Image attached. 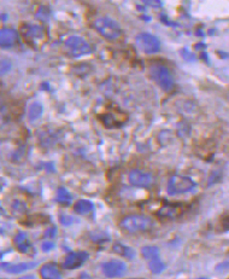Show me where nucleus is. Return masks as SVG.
<instances>
[{"mask_svg": "<svg viewBox=\"0 0 229 279\" xmlns=\"http://www.w3.org/2000/svg\"><path fill=\"white\" fill-rule=\"evenodd\" d=\"M126 271L127 265L122 261H117V260H113V261L103 264V272L106 277H121L126 273Z\"/></svg>", "mask_w": 229, "mask_h": 279, "instance_id": "6e6552de", "label": "nucleus"}, {"mask_svg": "<svg viewBox=\"0 0 229 279\" xmlns=\"http://www.w3.org/2000/svg\"><path fill=\"white\" fill-rule=\"evenodd\" d=\"M34 267H36L35 262H22V264L11 265V266L7 267L6 271L9 273H15V275H17V273L26 272V271L31 270V268H34Z\"/></svg>", "mask_w": 229, "mask_h": 279, "instance_id": "2eb2a0df", "label": "nucleus"}, {"mask_svg": "<svg viewBox=\"0 0 229 279\" xmlns=\"http://www.w3.org/2000/svg\"><path fill=\"white\" fill-rule=\"evenodd\" d=\"M147 265L153 273H161L164 270V267H166V265L163 264V261H162L159 256L148 260Z\"/></svg>", "mask_w": 229, "mask_h": 279, "instance_id": "f3484780", "label": "nucleus"}, {"mask_svg": "<svg viewBox=\"0 0 229 279\" xmlns=\"http://www.w3.org/2000/svg\"><path fill=\"white\" fill-rule=\"evenodd\" d=\"M10 69H11V63H10V61L7 60L0 61V75L9 73Z\"/></svg>", "mask_w": 229, "mask_h": 279, "instance_id": "aec40b11", "label": "nucleus"}, {"mask_svg": "<svg viewBox=\"0 0 229 279\" xmlns=\"http://www.w3.org/2000/svg\"><path fill=\"white\" fill-rule=\"evenodd\" d=\"M141 254H143V256L145 257L146 261H148V260L153 259V257L159 256V249L153 245L143 246V248L141 249Z\"/></svg>", "mask_w": 229, "mask_h": 279, "instance_id": "a211bd4d", "label": "nucleus"}, {"mask_svg": "<svg viewBox=\"0 0 229 279\" xmlns=\"http://www.w3.org/2000/svg\"><path fill=\"white\" fill-rule=\"evenodd\" d=\"M18 40V33L12 28L0 29V47H11Z\"/></svg>", "mask_w": 229, "mask_h": 279, "instance_id": "9d476101", "label": "nucleus"}, {"mask_svg": "<svg viewBox=\"0 0 229 279\" xmlns=\"http://www.w3.org/2000/svg\"><path fill=\"white\" fill-rule=\"evenodd\" d=\"M88 257L89 255L86 251H71L66 255L64 267L66 270H75V268L81 267L88 260Z\"/></svg>", "mask_w": 229, "mask_h": 279, "instance_id": "0eeeda50", "label": "nucleus"}, {"mask_svg": "<svg viewBox=\"0 0 229 279\" xmlns=\"http://www.w3.org/2000/svg\"><path fill=\"white\" fill-rule=\"evenodd\" d=\"M93 208H94V206L88 200H79L74 206V210L80 215H85V214L89 213L90 210H93Z\"/></svg>", "mask_w": 229, "mask_h": 279, "instance_id": "ddd939ff", "label": "nucleus"}, {"mask_svg": "<svg viewBox=\"0 0 229 279\" xmlns=\"http://www.w3.org/2000/svg\"><path fill=\"white\" fill-rule=\"evenodd\" d=\"M95 31L100 34L103 37L109 40H116L121 36L122 29L118 23L113 18L100 17L95 20L94 22Z\"/></svg>", "mask_w": 229, "mask_h": 279, "instance_id": "f257e3e1", "label": "nucleus"}, {"mask_svg": "<svg viewBox=\"0 0 229 279\" xmlns=\"http://www.w3.org/2000/svg\"><path fill=\"white\" fill-rule=\"evenodd\" d=\"M65 49L73 57H81V56L90 53V46L88 42L81 36H70L65 41Z\"/></svg>", "mask_w": 229, "mask_h": 279, "instance_id": "20e7f679", "label": "nucleus"}, {"mask_svg": "<svg viewBox=\"0 0 229 279\" xmlns=\"http://www.w3.org/2000/svg\"><path fill=\"white\" fill-rule=\"evenodd\" d=\"M151 76L156 81V84L159 86L163 91L169 92L174 88V79L170 71L168 70L167 67L161 66V64H156L151 68Z\"/></svg>", "mask_w": 229, "mask_h": 279, "instance_id": "7ed1b4c3", "label": "nucleus"}, {"mask_svg": "<svg viewBox=\"0 0 229 279\" xmlns=\"http://www.w3.org/2000/svg\"><path fill=\"white\" fill-rule=\"evenodd\" d=\"M135 42H137V46L143 52L148 53V55L157 53L161 50V41L156 36L152 35V34L140 33L139 35H137Z\"/></svg>", "mask_w": 229, "mask_h": 279, "instance_id": "39448f33", "label": "nucleus"}, {"mask_svg": "<svg viewBox=\"0 0 229 279\" xmlns=\"http://www.w3.org/2000/svg\"><path fill=\"white\" fill-rule=\"evenodd\" d=\"M193 186H194V182L192 181V179L187 178V176L174 175L170 178L169 182H168L167 190L169 195H175V194H181V192L190 191Z\"/></svg>", "mask_w": 229, "mask_h": 279, "instance_id": "423d86ee", "label": "nucleus"}, {"mask_svg": "<svg viewBox=\"0 0 229 279\" xmlns=\"http://www.w3.org/2000/svg\"><path fill=\"white\" fill-rule=\"evenodd\" d=\"M57 201L62 205H69L71 202V195L64 187H59L57 191Z\"/></svg>", "mask_w": 229, "mask_h": 279, "instance_id": "6ab92c4d", "label": "nucleus"}, {"mask_svg": "<svg viewBox=\"0 0 229 279\" xmlns=\"http://www.w3.org/2000/svg\"><path fill=\"white\" fill-rule=\"evenodd\" d=\"M13 242H15L16 248H17L21 253H28L29 249L31 248L30 243H29L28 240V236H27V233L25 232L18 233V235L15 237V241H13Z\"/></svg>", "mask_w": 229, "mask_h": 279, "instance_id": "f8f14e48", "label": "nucleus"}, {"mask_svg": "<svg viewBox=\"0 0 229 279\" xmlns=\"http://www.w3.org/2000/svg\"><path fill=\"white\" fill-rule=\"evenodd\" d=\"M55 231H56L55 227H53V229H51V230L46 231V233H45V237H53V236L56 235Z\"/></svg>", "mask_w": 229, "mask_h": 279, "instance_id": "4be33fe9", "label": "nucleus"}, {"mask_svg": "<svg viewBox=\"0 0 229 279\" xmlns=\"http://www.w3.org/2000/svg\"><path fill=\"white\" fill-rule=\"evenodd\" d=\"M40 275L45 279H57L62 277L58 265L55 262H47V264L42 265L40 268Z\"/></svg>", "mask_w": 229, "mask_h": 279, "instance_id": "9b49d317", "label": "nucleus"}, {"mask_svg": "<svg viewBox=\"0 0 229 279\" xmlns=\"http://www.w3.org/2000/svg\"><path fill=\"white\" fill-rule=\"evenodd\" d=\"M53 246H55V244H53L52 242H44L42 243V250L49 251V250H51Z\"/></svg>", "mask_w": 229, "mask_h": 279, "instance_id": "412c9836", "label": "nucleus"}, {"mask_svg": "<svg viewBox=\"0 0 229 279\" xmlns=\"http://www.w3.org/2000/svg\"><path fill=\"white\" fill-rule=\"evenodd\" d=\"M42 111H44V109H42L41 103H39V102H34V103H31L28 110L29 120H30V121H35V120L40 119L42 115Z\"/></svg>", "mask_w": 229, "mask_h": 279, "instance_id": "dca6fc26", "label": "nucleus"}, {"mask_svg": "<svg viewBox=\"0 0 229 279\" xmlns=\"http://www.w3.org/2000/svg\"><path fill=\"white\" fill-rule=\"evenodd\" d=\"M153 221L147 216L143 215H130L122 220L121 227L128 233L143 232L152 227Z\"/></svg>", "mask_w": 229, "mask_h": 279, "instance_id": "f03ea898", "label": "nucleus"}, {"mask_svg": "<svg viewBox=\"0 0 229 279\" xmlns=\"http://www.w3.org/2000/svg\"><path fill=\"white\" fill-rule=\"evenodd\" d=\"M129 181L133 186L150 187L153 184V178L151 174L143 173L141 171H132L129 174Z\"/></svg>", "mask_w": 229, "mask_h": 279, "instance_id": "1a4fd4ad", "label": "nucleus"}, {"mask_svg": "<svg viewBox=\"0 0 229 279\" xmlns=\"http://www.w3.org/2000/svg\"><path fill=\"white\" fill-rule=\"evenodd\" d=\"M114 253L119 254L121 256L126 257V259H133V257L135 256L134 249H132L128 245H123V244H121V243L114 244Z\"/></svg>", "mask_w": 229, "mask_h": 279, "instance_id": "4468645a", "label": "nucleus"}]
</instances>
